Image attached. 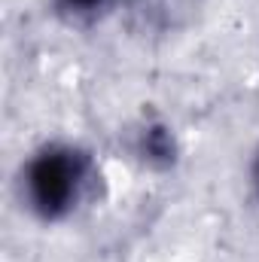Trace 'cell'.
<instances>
[{
	"mask_svg": "<svg viewBox=\"0 0 259 262\" xmlns=\"http://www.w3.org/2000/svg\"><path fill=\"white\" fill-rule=\"evenodd\" d=\"M98 156L73 137L37 143L15 168V201L37 226H64L98 195Z\"/></svg>",
	"mask_w": 259,
	"mask_h": 262,
	"instance_id": "obj_1",
	"label": "cell"
},
{
	"mask_svg": "<svg viewBox=\"0 0 259 262\" xmlns=\"http://www.w3.org/2000/svg\"><path fill=\"white\" fill-rule=\"evenodd\" d=\"M247 180H250V192H253V198L259 204V143L253 149V156H250V165H247Z\"/></svg>",
	"mask_w": 259,
	"mask_h": 262,
	"instance_id": "obj_4",
	"label": "cell"
},
{
	"mask_svg": "<svg viewBox=\"0 0 259 262\" xmlns=\"http://www.w3.org/2000/svg\"><path fill=\"white\" fill-rule=\"evenodd\" d=\"M49 15L73 34H89L104 28L119 9L122 0H46Z\"/></svg>",
	"mask_w": 259,
	"mask_h": 262,
	"instance_id": "obj_3",
	"label": "cell"
},
{
	"mask_svg": "<svg viewBox=\"0 0 259 262\" xmlns=\"http://www.w3.org/2000/svg\"><path fill=\"white\" fill-rule=\"evenodd\" d=\"M128 152L143 171L168 174L180 165L183 146L171 122L159 116H143L128 134Z\"/></svg>",
	"mask_w": 259,
	"mask_h": 262,
	"instance_id": "obj_2",
	"label": "cell"
}]
</instances>
